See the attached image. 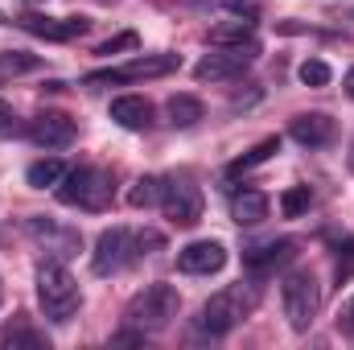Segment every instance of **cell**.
Returning <instances> with one entry per match:
<instances>
[{"label":"cell","mask_w":354,"mask_h":350,"mask_svg":"<svg viewBox=\"0 0 354 350\" xmlns=\"http://www.w3.org/2000/svg\"><path fill=\"white\" fill-rule=\"evenodd\" d=\"M161 231H132V227H107L99 239H95V252H91V268L95 276H115L124 268H132L136 260L153 256L161 248Z\"/></svg>","instance_id":"obj_1"},{"label":"cell","mask_w":354,"mask_h":350,"mask_svg":"<svg viewBox=\"0 0 354 350\" xmlns=\"http://www.w3.org/2000/svg\"><path fill=\"white\" fill-rule=\"evenodd\" d=\"M256 305H260V284H256V280L227 284V288H218V293L202 305L198 330L210 334V338H223V334H231L235 326H243V322L256 313Z\"/></svg>","instance_id":"obj_2"},{"label":"cell","mask_w":354,"mask_h":350,"mask_svg":"<svg viewBox=\"0 0 354 350\" xmlns=\"http://www.w3.org/2000/svg\"><path fill=\"white\" fill-rule=\"evenodd\" d=\"M33 284H37V305H41V313H46L50 322L66 326V322L83 309L79 280L71 276V268H66L62 260H41V264H37Z\"/></svg>","instance_id":"obj_3"},{"label":"cell","mask_w":354,"mask_h":350,"mask_svg":"<svg viewBox=\"0 0 354 350\" xmlns=\"http://www.w3.org/2000/svg\"><path fill=\"white\" fill-rule=\"evenodd\" d=\"M177 313H181V293H177L174 284L157 280V284L140 288V293L128 301L124 322H128L132 330H140V334H161V330L174 326Z\"/></svg>","instance_id":"obj_4"},{"label":"cell","mask_w":354,"mask_h":350,"mask_svg":"<svg viewBox=\"0 0 354 350\" xmlns=\"http://www.w3.org/2000/svg\"><path fill=\"white\" fill-rule=\"evenodd\" d=\"M58 202L62 206H79V210H107L111 198H115V185L111 174L99 169V165H79V169H66V177L54 185Z\"/></svg>","instance_id":"obj_5"},{"label":"cell","mask_w":354,"mask_h":350,"mask_svg":"<svg viewBox=\"0 0 354 350\" xmlns=\"http://www.w3.org/2000/svg\"><path fill=\"white\" fill-rule=\"evenodd\" d=\"M280 301H284V317H288V326L305 334V330L317 322V313H322V284H317V276L305 272V268L288 272L284 284H280Z\"/></svg>","instance_id":"obj_6"},{"label":"cell","mask_w":354,"mask_h":350,"mask_svg":"<svg viewBox=\"0 0 354 350\" xmlns=\"http://www.w3.org/2000/svg\"><path fill=\"white\" fill-rule=\"evenodd\" d=\"M181 66L177 54H140L124 66H111V71H95L83 79V87H111V83H145V79H165Z\"/></svg>","instance_id":"obj_7"},{"label":"cell","mask_w":354,"mask_h":350,"mask_svg":"<svg viewBox=\"0 0 354 350\" xmlns=\"http://www.w3.org/2000/svg\"><path fill=\"white\" fill-rule=\"evenodd\" d=\"M260 46L256 42H243V46H214V54H206L198 66H194V79L198 83H231L239 79L252 62H256Z\"/></svg>","instance_id":"obj_8"},{"label":"cell","mask_w":354,"mask_h":350,"mask_svg":"<svg viewBox=\"0 0 354 350\" xmlns=\"http://www.w3.org/2000/svg\"><path fill=\"white\" fill-rule=\"evenodd\" d=\"M161 214L174 223V227H194L202 219V194L189 177H165V190H161Z\"/></svg>","instance_id":"obj_9"},{"label":"cell","mask_w":354,"mask_h":350,"mask_svg":"<svg viewBox=\"0 0 354 350\" xmlns=\"http://www.w3.org/2000/svg\"><path fill=\"white\" fill-rule=\"evenodd\" d=\"M17 25L33 37H46V42H75L91 29L87 17H46V12H21Z\"/></svg>","instance_id":"obj_10"},{"label":"cell","mask_w":354,"mask_h":350,"mask_svg":"<svg viewBox=\"0 0 354 350\" xmlns=\"http://www.w3.org/2000/svg\"><path fill=\"white\" fill-rule=\"evenodd\" d=\"M75 120L66 111H37L29 124H25V136L37 145V149H66L75 140Z\"/></svg>","instance_id":"obj_11"},{"label":"cell","mask_w":354,"mask_h":350,"mask_svg":"<svg viewBox=\"0 0 354 350\" xmlns=\"http://www.w3.org/2000/svg\"><path fill=\"white\" fill-rule=\"evenodd\" d=\"M223 264H227V248L218 239H194L177 252V268L185 276H214L223 272Z\"/></svg>","instance_id":"obj_12"},{"label":"cell","mask_w":354,"mask_h":350,"mask_svg":"<svg viewBox=\"0 0 354 350\" xmlns=\"http://www.w3.org/2000/svg\"><path fill=\"white\" fill-rule=\"evenodd\" d=\"M292 256H297V243L292 239H272V243H260V248H248L243 252V268L252 276H268V272L284 268Z\"/></svg>","instance_id":"obj_13"},{"label":"cell","mask_w":354,"mask_h":350,"mask_svg":"<svg viewBox=\"0 0 354 350\" xmlns=\"http://www.w3.org/2000/svg\"><path fill=\"white\" fill-rule=\"evenodd\" d=\"M288 136L297 145H305V149H322V145L334 140V120L326 111H305V116H297L288 124Z\"/></svg>","instance_id":"obj_14"},{"label":"cell","mask_w":354,"mask_h":350,"mask_svg":"<svg viewBox=\"0 0 354 350\" xmlns=\"http://www.w3.org/2000/svg\"><path fill=\"white\" fill-rule=\"evenodd\" d=\"M111 120L128 132H149L153 128V103L145 95H120V99H111Z\"/></svg>","instance_id":"obj_15"},{"label":"cell","mask_w":354,"mask_h":350,"mask_svg":"<svg viewBox=\"0 0 354 350\" xmlns=\"http://www.w3.org/2000/svg\"><path fill=\"white\" fill-rule=\"evenodd\" d=\"M231 219L239 227H260L268 219V194H260V190H239L231 198Z\"/></svg>","instance_id":"obj_16"},{"label":"cell","mask_w":354,"mask_h":350,"mask_svg":"<svg viewBox=\"0 0 354 350\" xmlns=\"http://www.w3.org/2000/svg\"><path fill=\"white\" fill-rule=\"evenodd\" d=\"M256 33V17H231L210 29V46H243Z\"/></svg>","instance_id":"obj_17"},{"label":"cell","mask_w":354,"mask_h":350,"mask_svg":"<svg viewBox=\"0 0 354 350\" xmlns=\"http://www.w3.org/2000/svg\"><path fill=\"white\" fill-rule=\"evenodd\" d=\"M165 116H169L174 128H194V124L206 116V107H202V99H194V95H169Z\"/></svg>","instance_id":"obj_18"},{"label":"cell","mask_w":354,"mask_h":350,"mask_svg":"<svg viewBox=\"0 0 354 350\" xmlns=\"http://www.w3.org/2000/svg\"><path fill=\"white\" fill-rule=\"evenodd\" d=\"M29 231H33L41 243L50 239V243H54V248H50L54 256H71V252H79V235H75V231H62V227H54V223H41V219H33Z\"/></svg>","instance_id":"obj_19"},{"label":"cell","mask_w":354,"mask_h":350,"mask_svg":"<svg viewBox=\"0 0 354 350\" xmlns=\"http://www.w3.org/2000/svg\"><path fill=\"white\" fill-rule=\"evenodd\" d=\"M62 177H66V165H62L58 157H41V161H33V165L25 169V181H29L33 190H54Z\"/></svg>","instance_id":"obj_20"},{"label":"cell","mask_w":354,"mask_h":350,"mask_svg":"<svg viewBox=\"0 0 354 350\" xmlns=\"http://www.w3.org/2000/svg\"><path fill=\"white\" fill-rule=\"evenodd\" d=\"M161 190H165V177H140V181L128 190V206H132V210L161 206Z\"/></svg>","instance_id":"obj_21"},{"label":"cell","mask_w":354,"mask_h":350,"mask_svg":"<svg viewBox=\"0 0 354 350\" xmlns=\"http://www.w3.org/2000/svg\"><path fill=\"white\" fill-rule=\"evenodd\" d=\"M276 153H280V140H276V136H268V140H260L256 149H248L239 161H231V169H227V174H231V177H235V174H248V169H256V165L272 161Z\"/></svg>","instance_id":"obj_22"},{"label":"cell","mask_w":354,"mask_h":350,"mask_svg":"<svg viewBox=\"0 0 354 350\" xmlns=\"http://www.w3.org/2000/svg\"><path fill=\"white\" fill-rule=\"evenodd\" d=\"M37 66H41V58L37 54H25V50H4L0 54V75H29Z\"/></svg>","instance_id":"obj_23"},{"label":"cell","mask_w":354,"mask_h":350,"mask_svg":"<svg viewBox=\"0 0 354 350\" xmlns=\"http://www.w3.org/2000/svg\"><path fill=\"white\" fill-rule=\"evenodd\" d=\"M309 206H313V194H309V185H292V190H284V198H280V210H284V219H301Z\"/></svg>","instance_id":"obj_24"},{"label":"cell","mask_w":354,"mask_h":350,"mask_svg":"<svg viewBox=\"0 0 354 350\" xmlns=\"http://www.w3.org/2000/svg\"><path fill=\"white\" fill-rule=\"evenodd\" d=\"M301 83H305V87H326V83H330V66H326L322 58L301 62Z\"/></svg>","instance_id":"obj_25"},{"label":"cell","mask_w":354,"mask_h":350,"mask_svg":"<svg viewBox=\"0 0 354 350\" xmlns=\"http://www.w3.org/2000/svg\"><path fill=\"white\" fill-rule=\"evenodd\" d=\"M0 342H4V347H46V334H37V330H29V326H17V330H4Z\"/></svg>","instance_id":"obj_26"},{"label":"cell","mask_w":354,"mask_h":350,"mask_svg":"<svg viewBox=\"0 0 354 350\" xmlns=\"http://www.w3.org/2000/svg\"><path fill=\"white\" fill-rule=\"evenodd\" d=\"M25 132V124H21V116L0 99V140H12V136H21Z\"/></svg>","instance_id":"obj_27"},{"label":"cell","mask_w":354,"mask_h":350,"mask_svg":"<svg viewBox=\"0 0 354 350\" xmlns=\"http://www.w3.org/2000/svg\"><path fill=\"white\" fill-rule=\"evenodd\" d=\"M136 46H140V37H136V33H120V37H107L103 46H95V54L111 58V54H120V50H136Z\"/></svg>","instance_id":"obj_28"},{"label":"cell","mask_w":354,"mask_h":350,"mask_svg":"<svg viewBox=\"0 0 354 350\" xmlns=\"http://www.w3.org/2000/svg\"><path fill=\"white\" fill-rule=\"evenodd\" d=\"M223 8L231 17H260L264 12V0H223Z\"/></svg>","instance_id":"obj_29"},{"label":"cell","mask_w":354,"mask_h":350,"mask_svg":"<svg viewBox=\"0 0 354 350\" xmlns=\"http://www.w3.org/2000/svg\"><path fill=\"white\" fill-rule=\"evenodd\" d=\"M338 326H342L346 334H354V301L346 305V309H342V317H338Z\"/></svg>","instance_id":"obj_30"},{"label":"cell","mask_w":354,"mask_h":350,"mask_svg":"<svg viewBox=\"0 0 354 350\" xmlns=\"http://www.w3.org/2000/svg\"><path fill=\"white\" fill-rule=\"evenodd\" d=\"M342 87H346V95H351V99H354V66H351V71H346V83H342Z\"/></svg>","instance_id":"obj_31"},{"label":"cell","mask_w":354,"mask_h":350,"mask_svg":"<svg viewBox=\"0 0 354 350\" xmlns=\"http://www.w3.org/2000/svg\"><path fill=\"white\" fill-rule=\"evenodd\" d=\"M346 161H351V169H354V145H351V157H346Z\"/></svg>","instance_id":"obj_32"},{"label":"cell","mask_w":354,"mask_h":350,"mask_svg":"<svg viewBox=\"0 0 354 350\" xmlns=\"http://www.w3.org/2000/svg\"><path fill=\"white\" fill-rule=\"evenodd\" d=\"M0 25H4V12H0Z\"/></svg>","instance_id":"obj_33"},{"label":"cell","mask_w":354,"mask_h":350,"mask_svg":"<svg viewBox=\"0 0 354 350\" xmlns=\"http://www.w3.org/2000/svg\"><path fill=\"white\" fill-rule=\"evenodd\" d=\"M25 4H37V0H25Z\"/></svg>","instance_id":"obj_34"}]
</instances>
